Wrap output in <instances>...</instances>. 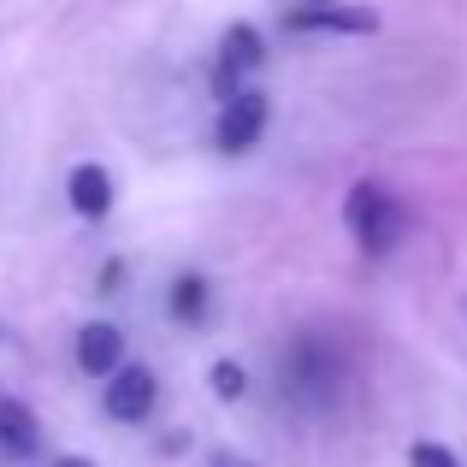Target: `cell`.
<instances>
[{"label":"cell","mask_w":467,"mask_h":467,"mask_svg":"<svg viewBox=\"0 0 467 467\" xmlns=\"http://www.w3.org/2000/svg\"><path fill=\"white\" fill-rule=\"evenodd\" d=\"M409 467H462V462L450 456L444 444H414V450H409Z\"/></svg>","instance_id":"7c38bea8"},{"label":"cell","mask_w":467,"mask_h":467,"mask_svg":"<svg viewBox=\"0 0 467 467\" xmlns=\"http://www.w3.org/2000/svg\"><path fill=\"white\" fill-rule=\"evenodd\" d=\"M171 319H207V278H195V273H183L178 285H171Z\"/></svg>","instance_id":"30bf717a"},{"label":"cell","mask_w":467,"mask_h":467,"mask_svg":"<svg viewBox=\"0 0 467 467\" xmlns=\"http://www.w3.org/2000/svg\"><path fill=\"white\" fill-rule=\"evenodd\" d=\"M54 467H89V462H83V456H59Z\"/></svg>","instance_id":"5bb4252c"},{"label":"cell","mask_w":467,"mask_h":467,"mask_svg":"<svg viewBox=\"0 0 467 467\" xmlns=\"http://www.w3.org/2000/svg\"><path fill=\"white\" fill-rule=\"evenodd\" d=\"M343 225H349V237L361 243V254H390L402 237V207L397 195L385 190V183L361 178L349 195H343Z\"/></svg>","instance_id":"6da1fadb"},{"label":"cell","mask_w":467,"mask_h":467,"mask_svg":"<svg viewBox=\"0 0 467 467\" xmlns=\"http://www.w3.org/2000/svg\"><path fill=\"white\" fill-rule=\"evenodd\" d=\"M107 414H113L119 426H137V420H149L154 414V402H160V385H154V373L149 367H119L113 379H107Z\"/></svg>","instance_id":"8992f818"},{"label":"cell","mask_w":467,"mask_h":467,"mask_svg":"<svg viewBox=\"0 0 467 467\" xmlns=\"http://www.w3.org/2000/svg\"><path fill=\"white\" fill-rule=\"evenodd\" d=\"M36 450H42V420H36V409L18 402V397H0V456L30 462Z\"/></svg>","instance_id":"ba28073f"},{"label":"cell","mask_w":467,"mask_h":467,"mask_svg":"<svg viewBox=\"0 0 467 467\" xmlns=\"http://www.w3.org/2000/svg\"><path fill=\"white\" fill-rule=\"evenodd\" d=\"M373 12L355 6V0H296V6L285 12V30L296 36H314V30H331V36H367L373 30Z\"/></svg>","instance_id":"3957f363"},{"label":"cell","mask_w":467,"mask_h":467,"mask_svg":"<svg viewBox=\"0 0 467 467\" xmlns=\"http://www.w3.org/2000/svg\"><path fill=\"white\" fill-rule=\"evenodd\" d=\"M207 379H213V397L219 402H237L243 390H249V373H243L237 361H213V373H207Z\"/></svg>","instance_id":"8fae6325"},{"label":"cell","mask_w":467,"mask_h":467,"mask_svg":"<svg viewBox=\"0 0 467 467\" xmlns=\"http://www.w3.org/2000/svg\"><path fill=\"white\" fill-rule=\"evenodd\" d=\"M261 59H266L261 30H254V24H231L225 42H219V66H213V89H219V101L243 95V78H249V71H261Z\"/></svg>","instance_id":"277c9868"},{"label":"cell","mask_w":467,"mask_h":467,"mask_svg":"<svg viewBox=\"0 0 467 467\" xmlns=\"http://www.w3.org/2000/svg\"><path fill=\"white\" fill-rule=\"evenodd\" d=\"M78 367L89 379H113L119 367H125V331L107 326V319H95V326L78 331Z\"/></svg>","instance_id":"52a82bcc"},{"label":"cell","mask_w":467,"mask_h":467,"mask_svg":"<svg viewBox=\"0 0 467 467\" xmlns=\"http://www.w3.org/2000/svg\"><path fill=\"white\" fill-rule=\"evenodd\" d=\"M261 130H266V95L261 89H243V95H231V101L219 107L213 142L225 154H249L254 142H261Z\"/></svg>","instance_id":"5b68a950"},{"label":"cell","mask_w":467,"mask_h":467,"mask_svg":"<svg viewBox=\"0 0 467 467\" xmlns=\"http://www.w3.org/2000/svg\"><path fill=\"white\" fill-rule=\"evenodd\" d=\"M66 195H71V207H78L83 219H107L113 213V171L95 166V160H83V166H71Z\"/></svg>","instance_id":"9c48e42d"},{"label":"cell","mask_w":467,"mask_h":467,"mask_svg":"<svg viewBox=\"0 0 467 467\" xmlns=\"http://www.w3.org/2000/svg\"><path fill=\"white\" fill-rule=\"evenodd\" d=\"M213 467H254V462H243V456H231V450H219V456H213Z\"/></svg>","instance_id":"4fadbf2b"},{"label":"cell","mask_w":467,"mask_h":467,"mask_svg":"<svg viewBox=\"0 0 467 467\" xmlns=\"http://www.w3.org/2000/svg\"><path fill=\"white\" fill-rule=\"evenodd\" d=\"M285 390L296 402H308V409L331 402V390H337V355H331V343L319 337V331H302V337L290 343V355H285Z\"/></svg>","instance_id":"7a4b0ae2"}]
</instances>
